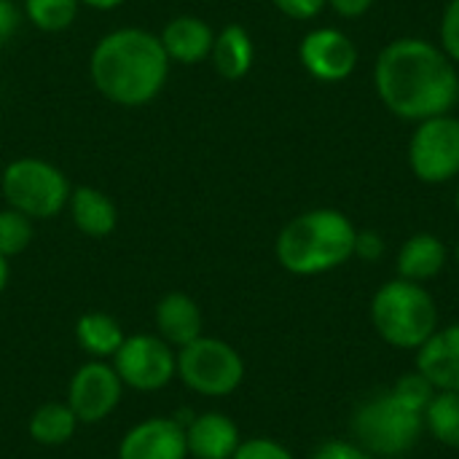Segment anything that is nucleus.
Listing matches in <instances>:
<instances>
[{"label":"nucleus","instance_id":"nucleus-13","mask_svg":"<svg viewBox=\"0 0 459 459\" xmlns=\"http://www.w3.org/2000/svg\"><path fill=\"white\" fill-rule=\"evenodd\" d=\"M417 371L438 393H459V323L438 328L417 350Z\"/></svg>","mask_w":459,"mask_h":459},{"label":"nucleus","instance_id":"nucleus-35","mask_svg":"<svg viewBox=\"0 0 459 459\" xmlns=\"http://www.w3.org/2000/svg\"><path fill=\"white\" fill-rule=\"evenodd\" d=\"M455 258H457V266H459V242H457V253H455Z\"/></svg>","mask_w":459,"mask_h":459},{"label":"nucleus","instance_id":"nucleus-2","mask_svg":"<svg viewBox=\"0 0 459 459\" xmlns=\"http://www.w3.org/2000/svg\"><path fill=\"white\" fill-rule=\"evenodd\" d=\"M89 73L97 91L124 108H140L156 100L169 75V56L159 35L124 27L97 40Z\"/></svg>","mask_w":459,"mask_h":459},{"label":"nucleus","instance_id":"nucleus-26","mask_svg":"<svg viewBox=\"0 0 459 459\" xmlns=\"http://www.w3.org/2000/svg\"><path fill=\"white\" fill-rule=\"evenodd\" d=\"M231 459H296L288 446L274 438H247L239 444Z\"/></svg>","mask_w":459,"mask_h":459},{"label":"nucleus","instance_id":"nucleus-24","mask_svg":"<svg viewBox=\"0 0 459 459\" xmlns=\"http://www.w3.org/2000/svg\"><path fill=\"white\" fill-rule=\"evenodd\" d=\"M32 242V221L16 210H0V255L13 258Z\"/></svg>","mask_w":459,"mask_h":459},{"label":"nucleus","instance_id":"nucleus-36","mask_svg":"<svg viewBox=\"0 0 459 459\" xmlns=\"http://www.w3.org/2000/svg\"><path fill=\"white\" fill-rule=\"evenodd\" d=\"M457 212H459V186H457Z\"/></svg>","mask_w":459,"mask_h":459},{"label":"nucleus","instance_id":"nucleus-14","mask_svg":"<svg viewBox=\"0 0 459 459\" xmlns=\"http://www.w3.org/2000/svg\"><path fill=\"white\" fill-rule=\"evenodd\" d=\"M188 457L194 459H231L242 444L239 428L231 417L221 411H207L191 420L186 428Z\"/></svg>","mask_w":459,"mask_h":459},{"label":"nucleus","instance_id":"nucleus-4","mask_svg":"<svg viewBox=\"0 0 459 459\" xmlns=\"http://www.w3.org/2000/svg\"><path fill=\"white\" fill-rule=\"evenodd\" d=\"M371 323L382 342L395 350L417 352L441 325L438 304L425 285L395 277L371 299Z\"/></svg>","mask_w":459,"mask_h":459},{"label":"nucleus","instance_id":"nucleus-6","mask_svg":"<svg viewBox=\"0 0 459 459\" xmlns=\"http://www.w3.org/2000/svg\"><path fill=\"white\" fill-rule=\"evenodd\" d=\"M0 191L11 210L27 215L30 221L54 218L67 207L70 183L59 167L43 159H13L0 175Z\"/></svg>","mask_w":459,"mask_h":459},{"label":"nucleus","instance_id":"nucleus-3","mask_svg":"<svg viewBox=\"0 0 459 459\" xmlns=\"http://www.w3.org/2000/svg\"><path fill=\"white\" fill-rule=\"evenodd\" d=\"M355 223L331 207L296 215L282 226L274 253L285 272L296 277H317L344 266L355 255Z\"/></svg>","mask_w":459,"mask_h":459},{"label":"nucleus","instance_id":"nucleus-28","mask_svg":"<svg viewBox=\"0 0 459 459\" xmlns=\"http://www.w3.org/2000/svg\"><path fill=\"white\" fill-rule=\"evenodd\" d=\"M312 459H377L374 455H368L360 444H355L352 438L344 441V438H331V441H323Z\"/></svg>","mask_w":459,"mask_h":459},{"label":"nucleus","instance_id":"nucleus-32","mask_svg":"<svg viewBox=\"0 0 459 459\" xmlns=\"http://www.w3.org/2000/svg\"><path fill=\"white\" fill-rule=\"evenodd\" d=\"M339 16H347V19H355V16H363L371 5H374V0H325Z\"/></svg>","mask_w":459,"mask_h":459},{"label":"nucleus","instance_id":"nucleus-11","mask_svg":"<svg viewBox=\"0 0 459 459\" xmlns=\"http://www.w3.org/2000/svg\"><path fill=\"white\" fill-rule=\"evenodd\" d=\"M299 56L309 75L331 83L350 78L358 65L355 43L350 40V35H344L336 27H317L307 32L299 46Z\"/></svg>","mask_w":459,"mask_h":459},{"label":"nucleus","instance_id":"nucleus-33","mask_svg":"<svg viewBox=\"0 0 459 459\" xmlns=\"http://www.w3.org/2000/svg\"><path fill=\"white\" fill-rule=\"evenodd\" d=\"M78 3H83L89 8H97V11H113V8L124 5L126 0H78Z\"/></svg>","mask_w":459,"mask_h":459},{"label":"nucleus","instance_id":"nucleus-21","mask_svg":"<svg viewBox=\"0 0 459 459\" xmlns=\"http://www.w3.org/2000/svg\"><path fill=\"white\" fill-rule=\"evenodd\" d=\"M78 417L67 403H43L30 417V436L40 446H62L75 436Z\"/></svg>","mask_w":459,"mask_h":459},{"label":"nucleus","instance_id":"nucleus-37","mask_svg":"<svg viewBox=\"0 0 459 459\" xmlns=\"http://www.w3.org/2000/svg\"><path fill=\"white\" fill-rule=\"evenodd\" d=\"M457 102H459V86H457Z\"/></svg>","mask_w":459,"mask_h":459},{"label":"nucleus","instance_id":"nucleus-30","mask_svg":"<svg viewBox=\"0 0 459 459\" xmlns=\"http://www.w3.org/2000/svg\"><path fill=\"white\" fill-rule=\"evenodd\" d=\"M355 255L363 261H377L385 255V239L377 231H358L355 237Z\"/></svg>","mask_w":459,"mask_h":459},{"label":"nucleus","instance_id":"nucleus-29","mask_svg":"<svg viewBox=\"0 0 459 459\" xmlns=\"http://www.w3.org/2000/svg\"><path fill=\"white\" fill-rule=\"evenodd\" d=\"M285 16H290V19H315L328 3L325 0H272Z\"/></svg>","mask_w":459,"mask_h":459},{"label":"nucleus","instance_id":"nucleus-1","mask_svg":"<svg viewBox=\"0 0 459 459\" xmlns=\"http://www.w3.org/2000/svg\"><path fill=\"white\" fill-rule=\"evenodd\" d=\"M374 81L385 108L406 121L444 116L457 102V67L441 46L425 38L387 43L377 59Z\"/></svg>","mask_w":459,"mask_h":459},{"label":"nucleus","instance_id":"nucleus-20","mask_svg":"<svg viewBox=\"0 0 459 459\" xmlns=\"http://www.w3.org/2000/svg\"><path fill=\"white\" fill-rule=\"evenodd\" d=\"M124 331L121 325L105 315V312H89L83 317H78L75 323V342L78 347L91 355V360H108L118 352V347L124 344Z\"/></svg>","mask_w":459,"mask_h":459},{"label":"nucleus","instance_id":"nucleus-27","mask_svg":"<svg viewBox=\"0 0 459 459\" xmlns=\"http://www.w3.org/2000/svg\"><path fill=\"white\" fill-rule=\"evenodd\" d=\"M441 48L452 62H459V0H449L441 16Z\"/></svg>","mask_w":459,"mask_h":459},{"label":"nucleus","instance_id":"nucleus-23","mask_svg":"<svg viewBox=\"0 0 459 459\" xmlns=\"http://www.w3.org/2000/svg\"><path fill=\"white\" fill-rule=\"evenodd\" d=\"M78 0H24V16L43 32H62L78 16Z\"/></svg>","mask_w":459,"mask_h":459},{"label":"nucleus","instance_id":"nucleus-31","mask_svg":"<svg viewBox=\"0 0 459 459\" xmlns=\"http://www.w3.org/2000/svg\"><path fill=\"white\" fill-rule=\"evenodd\" d=\"M22 22V13L13 0H0V48L16 35Z\"/></svg>","mask_w":459,"mask_h":459},{"label":"nucleus","instance_id":"nucleus-5","mask_svg":"<svg viewBox=\"0 0 459 459\" xmlns=\"http://www.w3.org/2000/svg\"><path fill=\"white\" fill-rule=\"evenodd\" d=\"M352 441L377 459L406 457L425 433L420 411L409 409L393 390L366 398L350 420Z\"/></svg>","mask_w":459,"mask_h":459},{"label":"nucleus","instance_id":"nucleus-16","mask_svg":"<svg viewBox=\"0 0 459 459\" xmlns=\"http://www.w3.org/2000/svg\"><path fill=\"white\" fill-rule=\"evenodd\" d=\"M156 328L169 347L180 350L202 336V309L186 293H167L156 307Z\"/></svg>","mask_w":459,"mask_h":459},{"label":"nucleus","instance_id":"nucleus-17","mask_svg":"<svg viewBox=\"0 0 459 459\" xmlns=\"http://www.w3.org/2000/svg\"><path fill=\"white\" fill-rule=\"evenodd\" d=\"M67 207H70V218H73L75 229L94 239L113 234V229L118 223V210H116L113 199L105 191L91 188V186H81V188L70 191Z\"/></svg>","mask_w":459,"mask_h":459},{"label":"nucleus","instance_id":"nucleus-19","mask_svg":"<svg viewBox=\"0 0 459 459\" xmlns=\"http://www.w3.org/2000/svg\"><path fill=\"white\" fill-rule=\"evenodd\" d=\"M210 59L215 65V70L229 78V81H239L250 73L253 59H255V48H253V38L242 24H226L212 43Z\"/></svg>","mask_w":459,"mask_h":459},{"label":"nucleus","instance_id":"nucleus-25","mask_svg":"<svg viewBox=\"0 0 459 459\" xmlns=\"http://www.w3.org/2000/svg\"><path fill=\"white\" fill-rule=\"evenodd\" d=\"M390 390H393L409 409H414V411H420V414H425V409L430 406V401H433L436 393H438V390L430 385V379L422 377L420 371L403 374Z\"/></svg>","mask_w":459,"mask_h":459},{"label":"nucleus","instance_id":"nucleus-15","mask_svg":"<svg viewBox=\"0 0 459 459\" xmlns=\"http://www.w3.org/2000/svg\"><path fill=\"white\" fill-rule=\"evenodd\" d=\"M159 40H161L169 62L196 65V62L210 56L212 43H215V32L199 16H175L167 22Z\"/></svg>","mask_w":459,"mask_h":459},{"label":"nucleus","instance_id":"nucleus-10","mask_svg":"<svg viewBox=\"0 0 459 459\" xmlns=\"http://www.w3.org/2000/svg\"><path fill=\"white\" fill-rule=\"evenodd\" d=\"M124 393V382L113 366L105 360L83 363L67 387V406L78 417V422L97 425L113 414Z\"/></svg>","mask_w":459,"mask_h":459},{"label":"nucleus","instance_id":"nucleus-7","mask_svg":"<svg viewBox=\"0 0 459 459\" xmlns=\"http://www.w3.org/2000/svg\"><path fill=\"white\" fill-rule=\"evenodd\" d=\"M178 377L204 398H226L245 379L242 355L223 339L199 336L178 352Z\"/></svg>","mask_w":459,"mask_h":459},{"label":"nucleus","instance_id":"nucleus-9","mask_svg":"<svg viewBox=\"0 0 459 459\" xmlns=\"http://www.w3.org/2000/svg\"><path fill=\"white\" fill-rule=\"evenodd\" d=\"M113 368L121 377L124 387L156 393L167 387L178 374V355L161 336L134 333L126 336L118 352L113 355Z\"/></svg>","mask_w":459,"mask_h":459},{"label":"nucleus","instance_id":"nucleus-8","mask_svg":"<svg viewBox=\"0 0 459 459\" xmlns=\"http://www.w3.org/2000/svg\"><path fill=\"white\" fill-rule=\"evenodd\" d=\"M411 172L422 183H446L459 175V118L444 113L420 121L409 143Z\"/></svg>","mask_w":459,"mask_h":459},{"label":"nucleus","instance_id":"nucleus-12","mask_svg":"<svg viewBox=\"0 0 459 459\" xmlns=\"http://www.w3.org/2000/svg\"><path fill=\"white\" fill-rule=\"evenodd\" d=\"M186 428L169 417H151L134 425L118 444V459H186Z\"/></svg>","mask_w":459,"mask_h":459},{"label":"nucleus","instance_id":"nucleus-34","mask_svg":"<svg viewBox=\"0 0 459 459\" xmlns=\"http://www.w3.org/2000/svg\"><path fill=\"white\" fill-rule=\"evenodd\" d=\"M5 285H8V258L0 255V293L5 290Z\"/></svg>","mask_w":459,"mask_h":459},{"label":"nucleus","instance_id":"nucleus-18","mask_svg":"<svg viewBox=\"0 0 459 459\" xmlns=\"http://www.w3.org/2000/svg\"><path fill=\"white\" fill-rule=\"evenodd\" d=\"M446 245L436 234H414L409 237L398 250V277L411 282H428L438 277L446 266Z\"/></svg>","mask_w":459,"mask_h":459},{"label":"nucleus","instance_id":"nucleus-22","mask_svg":"<svg viewBox=\"0 0 459 459\" xmlns=\"http://www.w3.org/2000/svg\"><path fill=\"white\" fill-rule=\"evenodd\" d=\"M422 420L425 433H430L441 446L459 449V393H436Z\"/></svg>","mask_w":459,"mask_h":459}]
</instances>
